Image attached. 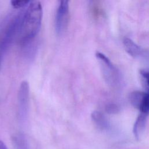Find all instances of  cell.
<instances>
[{"label":"cell","instance_id":"4fadbf2b","mask_svg":"<svg viewBox=\"0 0 149 149\" xmlns=\"http://www.w3.org/2000/svg\"><path fill=\"white\" fill-rule=\"evenodd\" d=\"M0 149H8L5 143L1 140H0Z\"/></svg>","mask_w":149,"mask_h":149},{"label":"cell","instance_id":"277c9868","mask_svg":"<svg viewBox=\"0 0 149 149\" xmlns=\"http://www.w3.org/2000/svg\"><path fill=\"white\" fill-rule=\"evenodd\" d=\"M69 18V5L68 1H61L58 6L55 15V30L58 34L66 30Z\"/></svg>","mask_w":149,"mask_h":149},{"label":"cell","instance_id":"52a82bcc","mask_svg":"<svg viewBox=\"0 0 149 149\" xmlns=\"http://www.w3.org/2000/svg\"><path fill=\"white\" fill-rule=\"evenodd\" d=\"M123 45L126 51L131 56L137 58L142 54V49L131 39L125 38L123 40Z\"/></svg>","mask_w":149,"mask_h":149},{"label":"cell","instance_id":"8992f818","mask_svg":"<svg viewBox=\"0 0 149 149\" xmlns=\"http://www.w3.org/2000/svg\"><path fill=\"white\" fill-rule=\"evenodd\" d=\"M131 104L141 113L147 114L149 113V93L139 91L132 92L129 95Z\"/></svg>","mask_w":149,"mask_h":149},{"label":"cell","instance_id":"6da1fadb","mask_svg":"<svg viewBox=\"0 0 149 149\" xmlns=\"http://www.w3.org/2000/svg\"><path fill=\"white\" fill-rule=\"evenodd\" d=\"M42 19V7L40 2L30 1L24 12L20 32L19 44L22 46L30 44L37 35Z\"/></svg>","mask_w":149,"mask_h":149},{"label":"cell","instance_id":"8fae6325","mask_svg":"<svg viewBox=\"0 0 149 149\" xmlns=\"http://www.w3.org/2000/svg\"><path fill=\"white\" fill-rule=\"evenodd\" d=\"M30 1L25 0H13L10 1L11 5L15 9H22L29 5Z\"/></svg>","mask_w":149,"mask_h":149},{"label":"cell","instance_id":"7c38bea8","mask_svg":"<svg viewBox=\"0 0 149 149\" xmlns=\"http://www.w3.org/2000/svg\"><path fill=\"white\" fill-rule=\"evenodd\" d=\"M119 107L116 105L115 104H109L106 107V111L108 113H116L117 112L119 111Z\"/></svg>","mask_w":149,"mask_h":149},{"label":"cell","instance_id":"5bb4252c","mask_svg":"<svg viewBox=\"0 0 149 149\" xmlns=\"http://www.w3.org/2000/svg\"><path fill=\"white\" fill-rule=\"evenodd\" d=\"M0 63H1V54H0Z\"/></svg>","mask_w":149,"mask_h":149},{"label":"cell","instance_id":"7a4b0ae2","mask_svg":"<svg viewBox=\"0 0 149 149\" xmlns=\"http://www.w3.org/2000/svg\"><path fill=\"white\" fill-rule=\"evenodd\" d=\"M24 11H20L9 16L0 31V50L5 51L13 40L18 37Z\"/></svg>","mask_w":149,"mask_h":149},{"label":"cell","instance_id":"3957f363","mask_svg":"<svg viewBox=\"0 0 149 149\" xmlns=\"http://www.w3.org/2000/svg\"><path fill=\"white\" fill-rule=\"evenodd\" d=\"M95 56L99 62L102 76L107 83L111 87H116L120 81V76L117 69L104 54L97 52Z\"/></svg>","mask_w":149,"mask_h":149},{"label":"cell","instance_id":"ba28073f","mask_svg":"<svg viewBox=\"0 0 149 149\" xmlns=\"http://www.w3.org/2000/svg\"><path fill=\"white\" fill-rule=\"evenodd\" d=\"M147 118V114L140 113L134 122L133 126V133L137 139L140 138L145 129Z\"/></svg>","mask_w":149,"mask_h":149},{"label":"cell","instance_id":"5b68a950","mask_svg":"<svg viewBox=\"0 0 149 149\" xmlns=\"http://www.w3.org/2000/svg\"><path fill=\"white\" fill-rule=\"evenodd\" d=\"M30 88L27 81H23L19 86L17 94L18 113L19 117L23 119L28 113L29 109Z\"/></svg>","mask_w":149,"mask_h":149},{"label":"cell","instance_id":"30bf717a","mask_svg":"<svg viewBox=\"0 0 149 149\" xmlns=\"http://www.w3.org/2000/svg\"><path fill=\"white\" fill-rule=\"evenodd\" d=\"M140 75L143 86L149 93V69L140 70Z\"/></svg>","mask_w":149,"mask_h":149},{"label":"cell","instance_id":"9c48e42d","mask_svg":"<svg viewBox=\"0 0 149 149\" xmlns=\"http://www.w3.org/2000/svg\"><path fill=\"white\" fill-rule=\"evenodd\" d=\"M91 118L95 124L101 129L107 127V121L102 113L99 111H94L91 113Z\"/></svg>","mask_w":149,"mask_h":149}]
</instances>
